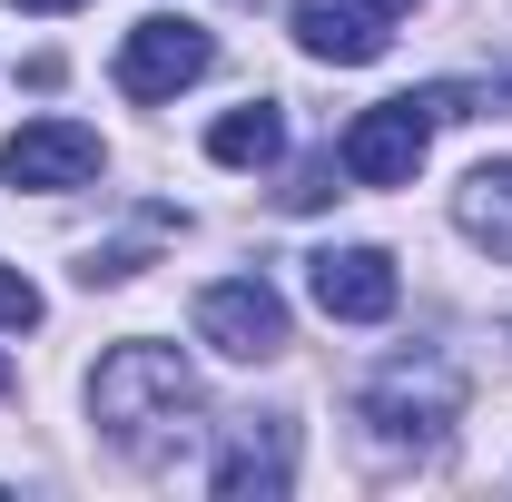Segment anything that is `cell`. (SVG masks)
Listing matches in <instances>:
<instances>
[{
  "mask_svg": "<svg viewBox=\"0 0 512 502\" xmlns=\"http://www.w3.org/2000/svg\"><path fill=\"white\" fill-rule=\"evenodd\" d=\"M463 414V375H453L444 355H424V365H394V375L365 384V424H384V434L404 443H434Z\"/></svg>",
  "mask_w": 512,
  "mask_h": 502,
  "instance_id": "4",
  "label": "cell"
},
{
  "mask_svg": "<svg viewBox=\"0 0 512 502\" xmlns=\"http://www.w3.org/2000/svg\"><path fill=\"white\" fill-rule=\"evenodd\" d=\"M188 404H197V375H188L178 345H119V355L89 375V414L119 443H148L158 424H178Z\"/></svg>",
  "mask_w": 512,
  "mask_h": 502,
  "instance_id": "1",
  "label": "cell"
},
{
  "mask_svg": "<svg viewBox=\"0 0 512 502\" xmlns=\"http://www.w3.org/2000/svg\"><path fill=\"white\" fill-rule=\"evenodd\" d=\"M0 178H10V188H89V178H99V128H79V119L10 128V138H0Z\"/></svg>",
  "mask_w": 512,
  "mask_h": 502,
  "instance_id": "7",
  "label": "cell"
},
{
  "mask_svg": "<svg viewBox=\"0 0 512 502\" xmlns=\"http://www.w3.org/2000/svg\"><path fill=\"white\" fill-rule=\"evenodd\" d=\"M217 493L247 502V493H286V443H237L227 463H217Z\"/></svg>",
  "mask_w": 512,
  "mask_h": 502,
  "instance_id": "11",
  "label": "cell"
},
{
  "mask_svg": "<svg viewBox=\"0 0 512 502\" xmlns=\"http://www.w3.org/2000/svg\"><path fill=\"white\" fill-rule=\"evenodd\" d=\"M325 197H335V158H306L296 188H286V207H325Z\"/></svg>",
  "mask_w": 512,
  "mask_h": 502,
  "instance_id": "13",
  "label": "cell"
},
{
  "mask_svg": "<svg viewBox=\"0 0 512 502\" xmlns=\"http://www.w3.org/2000/svg\"><path fill=\"white\" fill-rule=\"evenodd\" d=\"M296 40H306V60H335V69H365L384 60V0H296Z\"/></svg>",
  "mask_w": 512,
  "mask_h": 502,
  "instance_id": "8",
  "label": "cell"
},
{
  "mask_svg": "<svg viewBox=\"0 0 512 502\" xmlns=\"http://www.w3.org/2000/svg\"><path fill=\"white\" fill-rule=\"evenodd\" d=\"M197 335L237 365H266V355H286V306H276L266 276H227V286L197 296Z\"/></svg>",
  "mask_w": 512,
  "mask_h": 502,
  "instance_id": "5",
  "label": "cell"
},
{
  "mask_svg": "<svg viewBox=\"0 0 512 502\" xmlns=\"http://www.w3.org/2000/svg\"><path fill=\"white\" fill-rule=\"evenodd\" d=\"M217 69V40L197 30V20H178V10H158V20H138L119 40V89L128 99H178L188 79H207Z\"/></svg>",
  "mask_w": 512,
  "mask_h": 502,
  "instance_id": "3",
  "label": "cell"
},
{
  "mask_svg": "<svg viewBox=\"0 0 512 502\" xmlns=\"http://www.w3.org/2000/svg\"><path fill=\"white\" fill-rule=\"evenodd\" d=\"M453 217H463V237H473V247L512 256V158L473 168V178H463V197H453Z\"/></svg>",
  "mask_w": 512,
  "mask_h": 502,
  "instance_id": "9",
  "label": "cell"
},
{
  "mask_svg": "<svg viewBox=\"0 0 512 502\" xmlns=\"http://www.w3.org/2000/svg\"><path fill=\"white\" fill-rule=\"evenodd\" d=\"M434 119H463V89H414V99L365 109V119L345 128L335 168H345L355 188H404V178L424 168V148H434Z\"/></svg>",
  "mask_w": 512,
  "mask_h": 502,
  "instance_id": "2",
  "label": "cell"
},
{
  "mask_svg": "<svg viewBox=\"0 0 512 502\" xmlns=\"http://www.w3.org/2000/svg\"><path fill=\"white\" fill-rule=\"evenodd\" d=\"M0 384H10V365H0Z\"/></svg>",
  "mask_w": 512,
  "mask_h": 502,
  "instance_id": "16",
  "label": "cell"
},
{
  "mask_svg": "<svg viewBox=\"0 0 512 502\" xmlns=\"http://www.w3.org/2000/svg\"><path fill=\"white\" fill-rule=\"evenodd\" d=\"M0 325H10V335H20V325H40V286H30V276H10V266H0Z\"/></svg>",
  "mask_w": 512,
  "mask_h": 502,
  "instance_id": "12",
  "label": "cell"
},
{
  "mask_svg": "<svg viewBox=\"0 0 512 502\" xmlns=\"http://www.w3.org/2000/svg\"><path fill=\"white\" fill-rule=\"evenodd\" d=\"M384 10H404V0H384Z\"/></svg>",
  "mask_w": 512,
  "mask_h": 502,
  "instance_id": "15",
  "label": "cell"
},
{
  "mask_svg": "<svg viewBox=\"0 0 512 502\" xmlns=\"http://www.w3.org/2000/svg\"><path fill=\"white\" fill-rule=\"evenodd\" d=\"M10 10H79V0H10Z\"/></svg>",
  "mask_w": 512,
  "mask_h": 502,
  "instance_id": "14",
  "label": "cell"
},
{
  "mask_svg": "<svg viewBox=\"0 0 512 502\" xmlns=\"http://www.w3.org/2000/svg\"><path fill=\"white\" fill-rule=\"evenodd\" d=\"M306 286H316V306L335 315V325H384V315L404 306V276H394L384 247H325V256H306Z\"/></svg>",
  "mask_w": 512,
  "mask_h": 502,
  "instance_id": "6",
  "label": "cell"
},
{
  "mask_svg": "<svg viewBox=\"0 0 512 502\" xmlns=\"http://www.w3.org/2000/svg\"><path fill=\"white\" fill-rule=\"evenodd\" d=\"M276 148H286V119L266 99H247V109H227V119L207 128V158L217 168H276Z\"/></svg>",
  "mask_w": 512,
  "mask_h": 502,
  "instance_id": "10",
  "label": "cell"
}]
</instances>
